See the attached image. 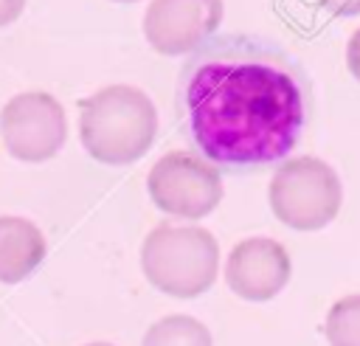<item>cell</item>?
I'll return each mask as SVG.
<instances>
[{"instance_id": "6da1fadb", "label": "cell", "mask_w": 360, "mask_h": 346, "mask_svg": "<svg viewBox=\"0 0 360 346\" xmlns=\"http://www.w3.org/2000/svg\"><path fill=\"white\" fill-rule=\"evenodd\" d=\"M177 113L202 160L253 172L284 160L307 127L309 90L298 62L256 37H211L186 62Z\"/></svg>"}, {"instance_id": "7a4b0ae2", "label": "cell", "mask_w": 360, "mask_h": 346, "mask_svg": "<svg viewBox=\"0 0 360 346\" xmlns=\"http://www.w3.org/2000/svg\"><path fill=\"white\" fill-rule=\"evenodd\" d=\"M158 135L152 98L132 84H110L79 101V138L84 152L107 166L143 158Z\"/></svg>"}, {"instance_id": "3957f363", "label": "cell", "mask_w": 360, "mask_h": 346, "mask_svg": "<svg viewBox=\"0 0 360 346\" xmlns=\"http://www.w3.org/2000/svg\"><path fill=\"white\" fill-rule=\"evenodd\" d=\"M146 281L172 298L202 295L219 270V245L211 231L197 225H158L141 245Z\"/></svg>"}, {"instance_id": "277c9868", "label": "cell", "mask_w": 360, "mask_h": 346, "mask_svg": "<svg viewBox=\"0 0 360 346\" xmlns=\"http://www.w3.org/2000/svg\"><path fill=\"white\" fill-rule=\"evenodd\" d=\"M270 208L278 222L292 231H321L326 228L343 203L340 177L335 169L312 155L284 160L267 188Z\"/></svg>"}, {"instance_id": "5b68a950", "label": "cell", "mask_w": 360, "mask_h": 346, "mask_svg": "<svg viewBox=\"0 0 360 346\" xmlns=\"http://www.w3.org/2000/svg\"><path fill=\"white\" fill-rule=\"evenodd\" d=\"M152 203L172 217L202 219L222 200V177L217 166L194 152H166L146 174Z\"/></svg>"}, {"instance_id": "8992f818", "label": "cell", "mask_w": 360, "mask_h": 346, "mask_svg": "<svg viewBox=\"0 0 360 346\" xmlns=\"http://www.w3.org/2000/svg\"><path fill=\"white\" fill-rule=\"evenodd\" d=\"M0 135L11 158L42 163L68 141V118L51 93L28 90L6 101L0 110Z\"/></svg>"}, {"instance_id": "52a82bcc", "label": "cell", "mask_w": 360, "mask_h": 346, "mask_svg": "<svg viewBox=\"0 0 360 346\" xmlns=\"http://www.w3.org/2000/svg\"><path fill=\"white\" fill-rule=\"evenodd\" d=\"M222 23V0H152L143 37L163 56L197 51Z\"/></svg>"}, {"instance_id": "ba28073f", "label": "cell", "mask_w": 360, "mask_h": 346, "mask_svg": "<svg viewBox=\"0 0 360 346\" xmlns=\"http://www.w3.org/2000/svg\"><path fill=\"white\" fill-rule=\"evenodd\" d=\"M292 264L281 242L250 236L233 245L225 262V281L231 293L245 301H270L290 281Z\"/></svg>"}, {"instance_id": "9c48e42d", "label": "cell", "mask_w": 360, "mask_h": 346, "mask_svg": "<svg viewBox=\"0 0 360 346\" xmlns=\"http://www.w3.org/2000/svg\"><path fill=\"white\" fill-rule=\"evenodd\" d=\"M45 233L22 217H0V284L28 278L45 259Z\"/></svg>"}, {"instance_id": "30bf717a", "label": "cell", "mask_w": 360, "mask_h": 346, "mask_svg": "<svg viewBox=\"0 0 360 346\" xmlns=\"http://www.w3.org/2000/svg\"><path fill=\"white\" fill-rule=\"evenodd\" d=\"M141 346H214V340L202 321L191 315H166L146 329Z\"/></svg>"}, {"instance_id": "8fae6325", "label": "cell", "mask_w": 360, "mask_h": 346, "mask_svg": "<svg viewBox=\"0 0 360 346\" xmlns=\"http://www.w3.org/2000/svg\"><path fill=\"white\" fill-rule=\"evenodd\" d=\"M329 346H360V295L338 298L323 321Z\"/></svg>"}, {"instance_id": "7c38bea8", "label": "cell", "mask_w": 360, "mask_h": 346, "mask_svg": "<svg viewBox=\"0 0 360 346\" xmlns=\"http://www.w3.org/2000/svg\"><path fill=\"white\" fill-rule=\"evenodd\" d=\"M346 65H349V73L360 82V28L352 34V39L346 45Z\"/></svg>"}, {"instance_id": "4fadbf2b", "label": "cell", "mask_w": 360, "mask_h": 346, "mask_svg": "<svg viewBox=\"0 0 360 346\" xmlns=\"http://www.w3.org/2000/svg\"><path fill=\"white\" fill-rule=\"evenodd\" d=\"M323 8H329L332 14H340V17H354L360 14V0H318Z\"/></svg>"}, {"instance_id": "5bb4252c", "label": "cell", "mask_w": 360, "mask_h": 346, "mask_svg": "<svg viewBox=\"0 0 360 346\" xmlns=\"http://www.w3.org/2000/svg\"><path fill=\"white\" fill-rule=\"evenodd\" d=\"M25 8V0H0V28L11 25Z\"/></svg>"}, {"instance_id": "9a60e30c", "label": "cell", "mask_w": 360, "mask_h": 346, "mask_svg": "<svg viewBox=\"0 0 360 346\" xmlns=\"http://www.w3.org/2000/svg\"><path fill=\"white\" fill-rule=\"evenodd\" d=\"M84 346H112V343H107V340H93V343H84Z\"/></svg>"}, {"instance_id": "2e32d148", "label": "cell", "mask_w": 360, "mask_h": 346, "mask_svg": "<svg viewBox=\"0 0 360 346\" xmlns=\"http://www.w3.org/2000/svg\"><path fill=\"white\" fill-rule=\"evenodd\" d=\"M115 3H138V0H115Z\"/></svg>"}]
</instances>
